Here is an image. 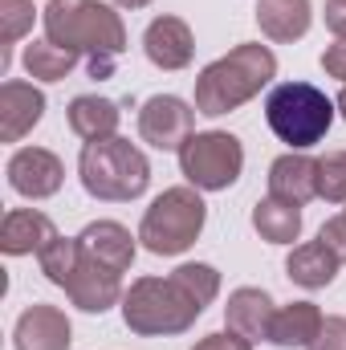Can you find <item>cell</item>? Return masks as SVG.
Masks as SVG:
<instances>
[{
	"label": "cell",
	"instance_id": "obj_10",
	"mask_svg": "<svg viewBox=\"0 0 346 350\" xmlns=\"http://www.w3.org/2000/svg\"><path fill=\"white\" fill-rule=\"evenodd\" d=\"M66 293H70V301L78 306V310H86V314H106L114 301H122V273H114V269H106V265L90 261L82 257L78 269H74V277L66 281Z\"/></svg>",
	"mask_w": 346,
	"mask_h": 350
},
{
	"label": "cell",
	"instance_id": "obj_16",
	"mask_svg": "<svg viewBox=\"0 0 346 350\" xmlns=\"http://www.w3.org/2000/svg\"><path fill=\"white\" fill-rule=\"evenodd\" d=\"M273 318H277V310H273V297H269L265 289L245 285V289L228 293L224 322H228L232 334H241V338H249V342H261V338H269Z\"/></svg>",
	"mask_w": 346,
	"mask_h": 350
},
{
	"label": "cell",
	"instance_id": "obj_15",
	"mask_svg": "<svg viewBox=\"0 0 346 350\" xmlns=\"http://www.w3.org/2000/svg\"><path fill=\"white\" fill-rule=\"evenodd\" d=\"M269 196H277V200H285L293 208L310 204L318 196V159L297 155V151L273 159V167H269Z\"/></svg>",
	"mask_w": 346,
	"mask_h": 350
},
{
	"label": "cell",
	"instance_id": "obj_25",
	"mask_svg": "<svg viewBox=\"0 0 346 350\" xmlns=\"http://www.w3.org/2000/svg\"><path fill=\"white\" fill-rule=\"evenodd\" d=\"M33 0H0V66H8V49L33 29Z\"/></svg>",
	"mask_w": 346,
	"mask_h": 350
},
{
	"label": "cell",
	"instance_id": "obj_31",
	"mask_svg": "<svg viewBox=\"0 0 346 350\" xmlns=\"http://www.w3.org/2000/svg\"><path fill=\"white\" fill-rule=\"evenodd\" d=\"M322 70L330 74V78H338L346 86V41H334L326 53H322Z\"/></svg>",
	"mask_w": 346,
	"mask_h": 350
},
{
	"label": "cell",
	"instance_id": "obj_8",
	"mask_svg": "<svg viewBox=\"0 0 346 350\" xmlns=\"http://www.w3.org/2000/svg\"><path fill=\"white\" fill-rule=\"evenodd\" d=\"M191 126H196V110L175 94H155L139 110V135L159 151H179L191 139Z\"/></svg>",
	"mask_w": 346,
	"mask_h": 350
},
{
	"label": "cell",
	"instance_id": "obj_20",
	"mask_svg": "<svg viewBox=\"0 0 346 350\" xmlns=\"http://www.w3.org/2000/svg\"><path fill=\"white\" fill-rule=\"evenodd\" d=\"M338 265L343 261H338L322 241H306V245H297V249L289 253L285 273H289V281L302 285V289H326V285L338 277Z\"/></svg>",
	"mask_w": 346,
	"mask_h": 350
},
{
	"label": "cell",
	"instance_id": "obj_30",
	"mask_svg": "<svg viewBox=\"0 0 346 350\" xmlns=\"http://www.w3.org/2000/svg\"><path fill=\"white\" fill-rule=\"evenodd\" d=\"M191 350H253V342H249V338H241V334H232V330H220V334L200 338Z\"/></svg>",
	"mask_w": 346,
	"mask_h": 350
},
{
	"label": "cell",
	"instance_id": "obj_19",
	"mask_svg": "<svg viewBox=\"0 0 346 350\" xmlns=\"http://www.w3.org/2000/svg\"><path fill=\"white\" fill-rule=\"evenodd\" d=\"M66 118H70V131H74L78 139L98 143V139H110V135L118 131L122 110H118V102H110V98H98V94H78V98L70 102Z\"/></svg>",
	"mask_w": 346,
	"mask_h": 350
},
{
	"label": "cell",
	"instance_id": "obj_12",
	"mask_svg": "<svg viewBox=\"0 0 346 350\" xmlns=\"http://www.w3.org/2000/svg\"><path fill=\"white\" fill-rule=\"evenodd\" d=\"M45 114V94L29 82H4L0 86V139L21 143Z\"/></svg>",
	"mask_w": 346,
	"mask_h": 350
},
{
	"label": "cell",
	"instance_id": "obj_23",
	"mask_svg": "<svg viewBox=\"0 0 346 350\" xmlns=\"http://www.w3.org/2000/svg\"><path fill=\"white\" fill-rule=\"evenodd\" d=\"M74 66H78V53H70V49H62L53 41H33L25 49V70L37 82H62Z\"/></svg>",
	"mask_w": 346,
	"mask_h": 350
},
{
	"label": "cell",
	"instance_id": "obj_34",
	"mask_svg": "<svg viewBox=\"0 0 346 350\" xmlns=\"http://www.w3.org/2000/svg\"><path fill=\"white\" fill-rule=\"evenodd\" d=\"M338 110H343V118H346V86H343V94H338Z\"/></svg>",
	"mask_w": 346,
	"mask_h": 350
},
{
	"label": "cell",
	"instance_id": "obj_24",
	"mask_svg": "<svg viewBox=\"0 0 346 350\" xmlns=\"http://www.w3.org/2000/svg\"><path fill=\"white\" fill-rule=\"evenodd\" d=\"M37 261H41V273H45L53 285L66 289V281L74 277V269H78V261H82L78 237H53V241L37 253Z\"/></svg>",
	"mask_w": 346,
	"mask_h": 350
},
{
	"label": "cell",
	"instance_id": "obj_4",
	"mask_svg": "<svg viewBox=\"0 0 346 350\" xmlns=\"http://www.w3.org/2000/svg\"><path fill=\"white\" fill-rule=\"evenodd\" d=\"M78 175H82V187H86L94 200H106V204H122V200H139L151 183V163L147 155L131 143V139H98L86 143L82 155H78Z\"/></svg>",
	"mask_w": 346,
	"mask_h": 350
},
{
	"label": "cell",
	"instance_id": "obj_5",
	"mask_svg": "<svg viewBox=\"0 0 346 350\" xmlns=\"http://www.w3.org/2000/svg\"><path fill=\"white\" fill-rule=\"evenodd\" d=\"M204 220H208V204L200 200V187H191V183L187 187H168L143 212L139 241L155 257H179L200 241Z\"/></svg>",
	"mask_w": 346,
	"mask_h": 350
},
{
	"label": "cell",
	"instance_id": "obj_26",
	"mask_svg": "<svg viewBox=\"0 0 346 350\" xmlns=\"http://www.w3.org/2000/svg\"><path fill=\"white\" fill-rule=\"evenodd\" d=\"M172 277L191 293V297H196V301H200V306H212V297L220 293V273H216L212 265H200V261L196 265H179Z\"/></svg>",
	"mask_w": 346,
	"mask_h": 350
},
{
	"label": "cell",
	"instance_id": "obj_21",
	"mask_svg": "<svg viewBox=\"0 0 346 350\" xmlns=\"http://www.w3.org/2000/svg\"><path fill=\"white\" fill-rule=\"evenodd\" d=\"M322 310L314 301H293L285 310H277L273 318V330H269V342L273 347H285V350H297V347H310L322 330Z\"/></svg>",
	"mask_w": 346,
	"mask_h": 350
},
{
	"label": "cell",
	"instance_id": "obj_13",
	"mask_svg": "<svg viewBox=\"0 0 346 350\" xmlns=\"http://www.w3.org/2000/svg\"><path fill=\"white\" fill-rule=\"evenodd\" d=\"M78 249H82V257L106 265L114 273H127L135 265V237L118 220H94V224H86L82 237H78Z\"/></svg>",
	"mask_w": 346,
	"mask_h": 350
},
{
	"label": "cell",
	"instance_id": "obj_29",
	"mask_svg": "<svg viewBox=\"0 0 346 350\" xmlns=\"http://www.w3.org/2000/svg\"><path fill=\"white\" fill-rule=\"evenodd\" d=\"M318 241L338 257V261H346V216H334V220H326L322 224V232H318Z\"/></svg>",
	"mask_w": 346,
	"mask_h": 350
},
{
	"label": "cell",
	"instance_id": "obj_27",
	"mask_svg": "<svg viewBox=\"0 0 346 350\" xmlns=\"http://www.w3.org/2000/svg\"><path fill=\"white\" fill-rule=\"evenodd\" d=\"M318 196L330 204H346V151H330L318 159Z\"/></svg>",
	"mask_w": 346,
	"mask_h": 350
},
{
	"label": "cell",
	"instance_id": "obj_33",
	"mask_svg": "<svg viewBox=\"0 0 346 350\" xmlns=\"http://www.w3.org/2000/svg\"><path fill=\"white\" fill-rule=\"evenodd\" d=\"M114 4H118V8H147L151 0H114Z\"/></svg>",
	"mask_w": 346,
	"mask_h": 350
},
{
	"label": "cell",
	"instance_id": "obj_17",
	"mask_svg": "<svg viewBox=\"0 0 346 350\" xmlns=\"http://www.w3.org/2000/svg\"><path fill=\"white\" fill-rule=\"evenodd\" d=\"M57 237L53 220L37 208H12L0 224V249L8 257H25V253H41L49 241Z\"/></svg>",
	"mask_w": 346,
	"mask_h": 350
},
{
	"label": "cell",
	"instance_id": "obj_32",
	"mask_svg": "<svg viewBox=\"0 0 346 350\" xmlns=\"http://www.w3.org/2000/svg\"><path fill=\"white\" fill-rule=\"evenodd\" d=\"M326 29L346 41V0H326Z\"/></svg>",
	"mask_w": 346,
	"mask_h": 350
},
{
	"label": "cell",
	"instance_id": "obj_14",
	"mask_svg": "<svg viewBox=\"0 0 346 350\" xmlns=\"http://www.w3.org/2000/svg\"><path fill=\"white\" fill-rule=\"evenodd\" d=\"M143 49L151 57V66L159 70H183L196 53V41H191V29L187 21L179 16H155L143 33Z\"/></svg>",
	"mask_w": 346,
	"mask_h": 350
},
{
	"label": "cell",
	"instance_id": "obj_1",
	"mask_svg": "<svg viewBox=\"0 0 346 350\" xmlns=\"http://www.w3.org/2000/svg\"><path fill=\"white\" fill-rule=\"evenodd\" d=\"M45 41L86 57L90 78H110L114 62L127 49L122 16L102 0H49L45 4Z\"/></svg>",
	"mask_w": 346,
	"mask_h": 350
},
{
	"label": "cell",
	"instance_id": "obj_6",
	"mask_svg": "<svg viewBox=\"0 0 346 350\" xmlns=\"http://www.w3.org/2000/svg\"><path fill=\"white\" fill-rule=\"evenodd\" d=\"M265 118L281 143H289L293 151H306L326 139L334 122V102L310 82H281L265 98Z\"/></svg>",
	"mask_w": 346,
	"mask_h": 350
},
{
	"label": "cell",
	"instance_id": "obj_2",
	"mask_svg": "<svg viewBox=\"0 0 346 350\" xmlns=\"http://www.w3.org/2000/svg\"><path fill=\"white\" fill-rule=\"evenodd\" d=\"M273 78H277L273 49L261 45V41H245V45L228 49L224 57H216L212 66L200 70V78H196V114L220 118V114L245 106L249 98H257Z\"/></svg>",
	"mask_w": 346,
	"mask_h": 350
},
{
	"label": "cell",
	"instance_id": "obj_9",
	"mask_svg": "<svg viewBox=\"0 0 346 350\" xmlns=\"http://www.w3.org/2000/svg\"><path fill=\"white\" fill-rule=\"evenodd\" d=\"M8 183L16 196H29V200H45V196H57L62 183H66V167L53 151L45 147H21L12 159H8Z\"/></svg>",
	"mask_w": 346,
	"mask_h": 350
},
{
	"label": "cell",
	"instance_id": "obj_3",
	"mask_svg": "<svg viewBox=\"0 0 346 350\" xmlns=\"http://www.w3.org/2000/svg\"><path fill=\"white\" fill-rule=\"evenodd\" d=\"M204 306L175 281V277H139L122 293V322L131 334L159 338V334H183L196 326Z\"/></svg>",
	"mask_w": 346,
	"mask_h": 350
},
{
	"label": "cell",
	"instance_id": "obj_7",
	"mask_svg": "<svg viewBox=\"0 0 346 350\" xmlns=\"http://www.w3.org/2000/svg\"><path fill=\"white\" fill-rule=\"evenodd\" d=\"M179 167L191 187L200 191H224L241 179L245 167V147L228 131H200L179 147Z\"/></svg>",
	"mask_w": 346,
	"mask_h": 350
},
{
	"label": "cell",
	"instance_id": "obj_18",
	"mask_svg": "<svg viewBox=\"0 0 346 350\" xmlns=\"http://www.w3.org/2000/svg\"><path fill=\"white\" fill-rule=\"evenodd\" d=\"M310 21H314V8L310 0H257V25L261 33L277 45H289V41H302L310 33Z\"/></svg>",
	"mask_w": 346,
	"mask_h": 350
},
{
	"label": "cell",
	"instance_id": "obj_11",
	"mask_svg": "<svg viewBox=\"0 0 346 350\" xmlns=\"http://www.w3.org/2000/svg\"><path fill=\"white\" fill-rule=\"evenodd\" d=\"M74 342V330H70V318L57 310V306H29L21 318H16V330H12V347L16 350H70Z\"/></svg>",
	"mask_w": 346,
	"mask_h": 350
},
{
	"label": "cell",
	"instance_id": "obj_22",
	"mask_svg": "<svg viewBox=\"0 0 346 350\" xmlns=\"http://www.w3.org/2000/svg\"><path fill=\"white\" fill-rule=\"evenodd\" d=\"M253 228L269 245H293L302 237V208H293V204H285L277 196H265L253 208Z\"/></svg>",
	"mask_w": 346,
	"mask_h": 350
},
{
	"label": "cell",
	"instance_id": "obj_28",
	"mask_svg": "<svg viewBox=\"0 0 346 350\" xmlns=\"http://www.w3.org/2000/svg\"><path fill=\"white\" fill-rule=\"evenodd\" d=\"M306 350H346V318H326L322 322V330H318V338L310 342Z\"/></svg>",
	"mask_w": 346,
	"mask_h": 350
},
{
	"label": "cell",
	"instance_id": "obj_35",
	"mask_svg": "<svg viewBox=\"0 0 346 350\" xmlns=\"http://www.w3.org/2000/svg\"><path fill=\"white\" fill-rule=\"evenodd\" d=\"M343 216H346V212H343Z\"/></svg>",
	"mask_w": 346,
	"mask_h": 350
}]
</instances>
